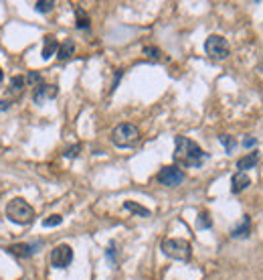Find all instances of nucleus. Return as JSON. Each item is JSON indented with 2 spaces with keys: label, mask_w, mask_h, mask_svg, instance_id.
<instances>
[{
  "label": "nucleus",
  "mask_w": 263,
  "mask_h": 280,
  "mask_svg": "<svg viewBox=\"0 0 263 280\" xmlns=\"http://www.w3.org/2000/svg\"><path fill=\"white\" fill-rule=\"evenodd\" d=\"M45 246V242H33V244H13V246H9L7 248V252L11 254V256H15V258H31L33 254H37L41 248Z\"/></svg>",
  "instance_id": "nucleus-8"
},
{
  "label": "nucleus",
  "mask_w": 263,
  "mask_h": 280,
  "mask_svg": "<svg viewBox=\"0 0 263 280\" xmlns=\"http://www.w3.org/2000/svg\"><path fill=\"white\" fill-rule=\"evenodd\" d=\"M105 256H107V260H109L113 266H117V258H115V244H113V242L107 246V250H105Z\"/></svg>",
  "instance_id": "nucleus-24"
},
{
  "label": "nucleus",
  "mask_w": 263,
  "mask_h": 280,
  "mask_svg": "<svg viewBox=\"0 0 263 280\" xmlns=\"http://www.w3.org/2000/svg\"><path fill=\"white\" fill-rule=\"evenodd\" d=\"M219 140H221V145L225 147L227 155H233V153H235V149L239 147L237 138H235V136H231V134H221V136H219Z\"/></svg>",
  "instance_id": "nucleus-15"
},
{
  "label": "nucleus",
  "mask_w": 263,
  "mask_h": 280,
  "mask_svg": "<svg viewBox=\"0 0 263 280\" xmlns=\"http://www.w3.org/2000/svg\"><path fill=\"white\" fill-rule=\"evenodd\" d=\"M205 51L211 59H227L229 53H231V47H229V41L221 35H211L207 41H205Z\"/></svg>",
  "instance_id": "nucleus-5"
},
{
  "label": "nucleus",
  "mask_w": 263,
  "mask_h": 280,
  "mask_svg": "<svg viewBox=\"0 0 263 280\" xmlns=\"http://www.w3.org/2000/svg\"><path fill=\"white\" fill-rule=\"evenodd\" d=\"M53 7H55L53 0H39V3L35 5V11H37V13H51Z\"/></svg>",
  "instance_id": "nucleus-20"
},
{
  "label": "nucleus",
  "mask_w": 263,
  "mask_h": 280,
  "mask_svg": "<svg viewBox=\"0 0 263 280\" xmlns=\"http://www.w3.org/2000/svg\"><path fill=\"white\" fill-rule=\"evenodd\" d=\"M73 51H75V43H73V39H65V41L59 45V51H57L59 61H67V59L73 55Z\"/></svg>",
  "instance_id": "nucleus-14"
},
{
  "label": "nucleus",
  "mask_w": 263,
  "mask_h": 280,
  "mask_svg": "<svg viewBox=\"0 0 263 280\" xmlns=\"http://www.w3.org/2000/svg\"><path fill=\"white\" fill-rule=\"evenodd\" d=\"M140 140V130L134 126V124H129V122H123V124H117L111 132V143L119 149H129V147H134L136 143Z\"/></svg>",
  "instance_id": "nucleus-3"
},
{
  "label": "nucleus",
  "mask_w": 263,
  "mask_h": 280,
  "mask_svg": "<svg viewBox=\"0 0 263 280\" xmlns=\"http://www.w3.org/2000/svg\"><path fill=\"white\" fill-rule=\"evenodd\" d=\"M144 55H146L148 59H160L162 53H160L158 47H150V45H148V47H144Z\"/></svg>",
  "instance_id": "nucleus-22"
},
{
  "label": "nucleus",
  "mask_w": 263,
  "mask_h": 280,
  "mask_svg": "<svg viewBox=\"0 0 263 280\" xmlns=\"http://www.w3.org/2000/svg\"><path fill=\"white\" fill-rule=\"evenodd\" d=\"M243 147H245V149H253V147H257V138L247 136V138L243 140Z\"/></svg>",
  "instance_id": "nucleus-26"
},
{
  "label": "nucleus",
  "mask_w": 263,
  "mask_h": 280,
  "mask_svg": "<svg viewBox=\"0 0 263 280\" xmlns=\"http://www.w3.org/2000/svg\"><path fill=\"white\" fill-rule=\"evenodd\" d=\"M27 83V79L23 77V75H15L13 79H11V87H9V94H21L23 91V85Z\"/></svg>",
  "instance_id": "nucleus-18"
},
{
  "label": "nucleus",
  "mask_w": 263,
  "mask_h": 280,
  "mask_svg": "<svg viewBox=\"0 0 263 280\" xmlns=\"http://www.w3.org/2000/svg\"><path fill=\"white\" fill-rule=\"evenodd\" d=\"M75 27L81 29V31H87L89 29V17H87V13L81 7L75 9Z\"/></svg>",
  "instance_id": "nucleus-16"
},
{
  "label": "nucleus",
  "mask_w": 263,
  "mask_h": 280,
  "mask_svg": "<svg viewBox=\"0 0 263 280\" xmlns=\"http://www.w3.org/2000/svg\"><path fill=\"white\" fill-rule=\"evenodd\" d=\"M59 45H61V43H59L53 35H47V37H45V41H43V51H41L43 59H45V61H47V59H51V57L59 51Z\"/></svg>",
  "instance_id": "nucleus-12"
},
{
  "label": "nucleus",
  "mask_w": 263,
  "mask_h": 280,
  "mask_svg": "<svg viewBox=\"0 0 263 280\" xmlns=\"http://www.w3.org/2000/svg\"><path fill=\"white\" fill-rule=\"evenodd\" d=\"M261 71H263V63H261Z\"/></svg>",
  "instance_id": "nucleus-29"
},
{
  "label": "nucleus",
  "mask_w": 263,
  "mask_h": 280,
  "mask_svg": "<svg viewBox=\"0 0 263 280\" xmlns=\"http://www.w3.org/2000/svg\"><path fill=\"white\" fill-rule=\"evenodd\" d=\"M257 161H259V153H249V155H245V157H241L237 161V169L243 171V173H247L249 169H253L257 165Z\"/></svg>",
  "instance_id": "nucleus-13"
},
{
  "label": "nucleus",
  "mask_w": 263,
  "mask_h": 280,
  "mask_svg": "<svg viewBox=\"0 0 263 280\" xmlns=\"http://www.w3.org/2000/svg\"><path fill=\"white\" fill-rule=\"evenodd\" d=\"M249 185H251V177H249L247 173H243V171H237V173L231 177V193H233V195L243 193Z\"/></svg>",
  "instance_id": "nucleus-10"
},
{
  "label": "nucleus",
  "mask_w": 263,
  "mask_h": 280,
  "mask_svg": "<svg viewBox=\"0 0 263 280\" xmlns=\"http://www.w3.org/2000/svg\"><path fill=\"white\" fill-rule=\"evenodd\" d=\"M123 209H125V211H132V213H136V215H142V217H148V215H150V209H148V207H142V205L136 203V201H125V203H123Z\"/></svg>",
  "instance_id": "nucleus-17"
},
{
  "label": "nucleus",
  "mask_w": 263,
  "mask_h": 280,
  "mask_svg": "<svg viewBox=\"0 0 263 280\" xmlns=\"http://www.w3.org/2000/svg\"><path fill=\"white\" fill-rule=\"evenodd\" d=\"M211 225H213V219H211V215H209L207 211L199 213V217H196V227H199V229H209Z\"/></svg>",
  "instance_id": "nucleus-19"
},
{
  "label": "nucleus",
  "mask_w": 263,
  "mask_h": 280,
  "mask_svg": "<svg viewBox=\"0 0 263 280\" xmlns=\"http://www.w3.org/2000/svg\"><path fill=\"white\" fill-rule=\"evenodd\" d=\"M71 262H73V250H71V246H67V244L55 246V250L51 252V264L55 268H67Z\"/></svg>",
  "instance_id": "nucleus-7"
},
{
  "label": "nucleus",
  "mask_w": 263,
  "mask_h": 280,
  "mask_svg": "<svg viewBox=\"0 0 263 280\" xmlns=\"http://www.w3.org/2000/svg\"><path fill=\"white\" fill-rule=\"evenodd\" d=\"M11 108V102L9 100H0V112H7Z\"/></svg>",
  "instance_id": "nucleus-27"
},
{
  "label": "nucleus",
  "mask_w": 263,
  "mask_h": 280,
  "mask_svg": "<svg viewBox=\"0 0 263 280\" xmlns=\"http://www.w3.org/2000/svg\"><path fill=\"white\" fill-rule=\"evenodd\" d=\"M207 159H209V153H205L194 140H190L186 136H176V140H174V163H176V167L201 169Z\"/></svg>",
  "instance_id": "nucleus-1"
},
{
  "label": "nucleus",
  "mask_w": 263,
  "mask_h": 280,
  "mask_svg": "<svg viewBox=\"0 0 263 280\" xmlns=\"http://www.w3.org/2000/svg\"><path fill=\"white\" fill-rule=\"evenodd\" d=\"M59 96V87L55 83H43L39 87H35L33 91V102L35 104H45L49 100H55Z\"/></svg>",
  "instance_id": "nucleus-9"
},
{
  "label": "nucleus",
  "mask_w": 263,
  "mask_h": 280,
  "mask_svg": "<svg viewBox=\"0 0 263 280\" xmlns=\"http://www.w3.org/2000/svg\"><path fill=\"white\" fill-rule=\"evenodd\" d=\"M162 252L164 256L172 258V260H180V262H188L190 256H192V246L190 242L186 240H180V238H166L162 242Z\"/></svg>",
  "instance_id": "nucleus-4"
},
{
  "label": "nucleus",
  "mask_w": 263,
  "mask_h": 280,
  "mask_svg": "<svg viewBox=\"0 0 263 280\" xmlns=\"http://www.w3.org/2000/svg\"><path fill=\"white\" fill-rule=\"evenodd\" d=\"M156 181L160 185H164V187H176V185H180L184 181V171L180 167H176V165H166V167H162L158 171Z\"/></svg>",
  "instance_id": "nucleus-6"
},
{
  "label": "nucleus",
  "mask_w": 263,
  "mask_h": 280,
  "mask_svg": "<svg viewBox=\"0 0 263 280\" xmlns=\"http://www.w3.org/2000/svg\"><path fill=\"white\" fill-rule=\"evenodd\" d=\"M3 79H5V73H3V69H0V83H3Z\"/></svg>",
  "instance_id": "nucleus-28"
},
{
  "label": "nucleus",
  "mask_w": 263,
  "mask_h": 280,
  "mask_svg": "<svg viewBox=\"0 0 263 280\" xmlns=\"http://www.w3.org/2000/svg\"><path fill=\"white\" fill-rule=\"evenodd\" d=\"M61 223H63L61 215H49L47 219H43V227H55V225H61Z\"/></svg>",
  "instance_id": "nucleus-21"
},
{
  "label": "nucleus",
  "mask_w": 263,
  "mask_h": 280,
  "mask_svg": "<svg viewBox=\"0 0 263 280\" xmlns=\"http://www.w3.org/2000/svg\"><path fill=\"white\" fill-rule=\"evenodd\" d=\"M27 83H33V85H43V77H41V73H37V71H31L29 75H27Z\"/></svg>",
  "instance_id": "nucleus-23"
},
{
  "label": "nucleus",
  "mask_w": 263,
  "mask_h": 280,
  "mask_svg": "<svg viewBox=\"0 0 263 280\" xmlns=\"http://www.w3.org/2000/svg\"><path fill=\"white\" fill-rule=\"evenodd\" d=\"M249 234H251V217L245 213L243 215V223L241 225H235L231 229V238L233 240H245V238H249Z\"/></svg>",
  "instance_id": "nucleus-11"
},
{
  "label": "nucleus",
  "mask_w": 263,
  "mask_h": 280,
  "mask_svg": "<svg viewBox=\"0 0 263 280\" xmlns=\"http://www.w3.org/2000/svg\"><path fill=\"white\" fill-rule=\"evenodd\" d=\"M79 151H81V145H75V147H71V149H67V151H65V157L75 159V157L79 155Z\"/></svg>",
  "instance_id": "nucleus-25"
},
{
  "label": "nucleus",
  "mask_w": 263,
  "mask_h": 280,
  "mask_svg": "<svg viewBox=\"0 0 263 280\" xmlns=\"http://www.w3.org/2000/svg\"><path fill=\"white\" fill-rule=\"evenodd\" d=\"M5 215L9 221L17 223V225H29L35 221V209L23 199V197H15L7 203Z\"/></svg>",
  "instance_id": "nucleus-2"
}]
</instances>
